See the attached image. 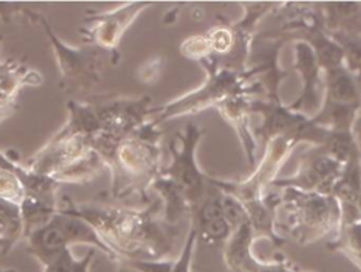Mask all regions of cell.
I'll list each match as a JSON object with an SVG mask.
<instances>
[{"label":"cell","mask_w":361,"mask_h":272,"mask_svg":"<svg viewBox=\"0 0 361 272\" xmlns=\"http://www.w3.org/2000/svg\"><path fill=\"white\" fill-rule=\"evenodd\" d=\"M298 144V141L289 137L274 135L264 142L262 158L245 179L224 180L207 175V182L219 190L235 197L243 206L257 203L267 196L278 171Z\"/></svg>","instance_id":"obj_9"},{"label":"cell","mask_w":361,"mask_h":272,"mask_svg":"<svg viewBox=\"0 0 361 272\" xmlns=\"http://www.w3.org/2000/svg\"><path fill=\"white\" fill-rule=\"evenodd\" d=\"M250 221L240 224L223 244V261L230 272H303L285 256L261 261L252 252L255 241Z\"/></svg>","instance_id":"obj_12"},{"label":"cell","mask_w":361,"mask_h":272,"mask_svg":"<svg viewBox=\"0 0 361 272\" xmlns=\"http://www.w3.org/2000/svg\"><path fill=\"white\" fill-rule=\"evenodd\" d=\"M295 51V69L300 72L303 89L300 96L292 101L288 107L292 111L300 113L306 117H314L324 99V80L323 72L317 62L316 54L312 45L303 39H298L293 44Z\"/></svg>","instance_id":"obj_13"},{"label":"cell","mask_w":361,"mask_h":272,"mask_svg":"<svg viewBox=\"0 0 361 272\" xmlns=\"http://www.w3.org/2000/svg\"><path fill=\"white\" fill-rule=\"evenodd\" d=\"M188 223L189 231L176 256L158 261H118L117 264L127 266L133 272H192L195 245L199 238L192 220H189Z\"/></svg>","instance_id":"obj_18"},{"label":"cell","mask_w":361,"mask_h":272,"mask_svg":"<svg viewBox=\"0 0 361 272\" xmlns=\"http://www.w3.org/2000/svg\"><path fill=\"white\" fill-rule=\"evenodd\" d=\"M206 70V80L195 90L182 94L164 106L152 107L151 116L157 124L185 114H196L207 107H219L227 99L237 94L259 93L264 87L255 76L261 75V66L257 63L250 69H237L219 65L210 58L199 62Z\"/></svg>","instance_id":"obj_5"},{"label":"cell","mask_w":361,"mask_h":272,"mask_svg":"<svg viewBox=\"0 0 361 272\" xmlns=\"http://www.w3.org/2000/svg\"><path fill=\"white\" fill-rule=\"evenodd\" d=\"M0 272H17L16 269H6V268H0Z\"/></svg>","instance_id":"obj_23"},{"label":"cell","mask_w":361,"mask_h":272,"mask_svg":"<svg viewBox=\"0 0 361 272\" xmlns=\"http://www.w3.org/2000/svg\"><path fill=\"white\" fill-rule=\"evenodd\" d=\"M344 165L345 162L337 159L326 147H310L302 154L295 173L275 179L271 187H296L306 192L331 194L344 171Z\"/></svg>","instance_id":"obj_10"},{"label":"cell","mask_w":361,"mask_h":272,"mask_svg":"<svg viewBox=\"0 0 361 272\" xmlns=\"http://www.w3.org/2000/svg\"><path fill=\"white\" fill-rule=\"evenodd\" d=\"M25 241L27 252L42 266H47L62 252L71 249V247L76 244L92 245L96 251H102L111 262L117 261L114 254L103 244L87 221L59 210L48 223L31 233Z\"/></svg>","instance_id":"obj_8"},{"label":"cell","mask_w":361,"mask_h":272,"mask_svg":"<svg viewBox=\"0 0 361 272\" xmlns=\"http://www.w3.org/2000/svg\"><path fill=\"white\" fill-rule=\"evenodd\" d=\"M152 118L117 142L103 156L110 172V196L114 202L149 203L154 180L162 169V131Z\"/></svg>","instance_id":"obj_3"},{"label":"cell","mask_w":361,"mask_h":272,"mask_svg":"<svg viewBox=\"0 0 361 272\" xmlns=\"http://www.w3.org/2000/svg\"><path fill=\"white\" fill-rule=\"evenodd\" d=\"M152 3L131 1L107 11H87L85 24L79 30L86 44L110 52H118L120 41L134 20Z\"/></svg>","instance_id":"obj_11"},{"label":"cell","mask_w":361,"mask_h":272,"mask_svg":"<svg viewBox=\"0 0 361 272\" xmlns=\"http://www.w3.org/2000/svg\"><path fill=\"white\" fill-rule=\"evenodd\" d=\"M37 20L48 37L59 70V87L65 93L92 90L100 83L103 69L120 61V52H110L90 44L83 47L68 45L55 34L44 16L38 14Z\"/></svg>","instance_id":"obj_6"},{"label":"cell","mask_w":361,"mask_h":272,"mask_svg":"<svg viewBox=\"0 0 361 272\" xmlns=\"http://www.w3.org/2000/svg\"><path fill=\"white\" fill-rule=\"evenodd\" d=\"M250 94H237L221 103L217 110L223 118L235 130L244 148L247 162L250 168H252L255 165L257 140L254 137V131L250 127Z\"/></svg>","instance_id":"obj_16"},{"label":"cell","mask_w":361,"mask_h":272,"mask_svg":"<svg viewBox=\"0 0 361 272\" xmlns=\"http://www.w3.org/2000/svg\"><path fill=\"white\" fill-rule=\"evenodd\" d=\"M340 228L337 235L327 242V248L341 252L361 271V211L350 206H340Z\"/></svg>","instance_id":"obj_17"},{"label":"cell","mask_w":361,"mask_h":272,"mask_svg":"<svg viewBox=\"0 0 361 272\" xmlns=\"http://www.w3.org/2000/svg\"><path fill=\"white\" fill-rule=\"evenodd\" d=\"M94 251L96 249H90L82 258H75L71 249H66L56 259L44 266V272H89Z\"/></svg>","instance_id":"obj_20"},{"label":"cell","mask_w":361,"mask_h":272,"mask_svg":"<svg viewBox=\"0 0 361 272\" xmlns=\"http://www.w3.org/2000/svg\"><path fill=\"white\" fill-rule=\"evenodd\" d=\"M21 240L24 233L18 204L0 199V252L7 255Z\"/></svg>","instance_id":"obj_19"},{"label":"cell","mask_w":361,"mask_h":272,"mask_svg":"<svg viewBox=\"0 0 361 272\" xmlns=\"http://www.w3.org/2000/svg\"><path fill=\"white\" fill-rule=\"evenodd\" d=\"M276 210V231L285 233L299 245L322 238L331 241L340 228L341 210L333 194L281 187ZM285 238V237H283Z\"/></svg>","instance_id":"obj_4"},{"label":"cell","mask_w":361,"mask_h":272,"mask_svg":"<svg viewBox=\"0 0 361 272\" xmlns=\"http://www.w3.org/2000/svg\"><path fill=\"white\" fill-rule=\"evenodd\" d=\"M90 104L97 120V134L90 140V147L102 156L151 120V99L142 97H92ZM104 162V161H103Z\"/></svg>","instance_id":"obj_7"},{"label":"cell","mask_w":361,"mask_h":272,"mask_svg":"<svg viewBox=\"0 0 361 272\" xmlns=\"http://www.w3.org/2000/svg\"><path fill=\"white\" fill-rule=\"evenodd\" d=\"M44 76L18 59L0 61V124L18 109V94L23 87L39 86Z\"/></svg>","instance_id":"obj_14"},{"label":"cell","mask_w":361,"mask_h":272,"mask_svg":"<svg viewBox=\"0 0 361 272\" xmlns=\"http://www.w3.org/2000/svg\"><path fill=\"white\" fill-rule=\"evenodd\" d=\"M161 69H162V59L161 58L149 59L148 62H145L140 68V79L144 83H154L159 78Z\"/></svg>","instance_id":"obj_22"},{"label":"cell","mask_w":361,"mask_h":272,"mask_svg":"<svg viewBox=\"0 0 361 272\" xmlns=\"http://www.w3.org/2000/svg\"><path fill=\"white\" fill-rule=\"evenodd\" d=\"M202 132L200 125L189 123L175 134L169 142L171 161L152 183L151 190L162 204V218L168 225L179 228L183 218L189 221L209 194L207 175L196 161Z\"/></svg>","instance_id":"obj_2"},{"label":"cell","mask_w":361,"mask_h":272,"mask_svg":"<svg viewBox=\"0 0 361 272\" xmlns=\"http://www.w3.org/2000/svg\"><path fill=\"white\" fill-rule=\"evenodd\" d=\"M214 189L216 192L213 194H207L190 220L197 231L199 240L209 244H224V241L231 235L233 228L223 211L221 192L217 187Z\"/></svg>","instance_id":"obj_15"},{"label":"cell","mask_w":361,"mask_h":272,"mask_svg":"<svg viewBox=\"0 0 361 272\" xmlns=\"http://www.w3.org/2000/svg\"><path fill=\"white\" fill-rule=\"evenodd\" d=\"M87 221L118 261H158L171 258L179 228L162 218L158 197L144 206L110 202L78 203L63 196L58 209Z\"/></svg>","instance_id":"obj_1"},{"label":"cell","mask_w":361,"mask_h":272,"mask_svg":"<svg viewBox=\"0 0 361 272\" xmlns=\"http://www.w3.org/2000/svg\"><path fill=\"white\" fill-rule=\"evenodd\" d=\"M180 52L183 56L200 62L212 54V49L206 35H192L182 42Z\"/></svg>","instance_id":"obj_21"},{"label":"cell","mask_w":361,"mask_h":272,"mask_svg":"<svg viewBox=\"0 0 361 272\" xmlns=\"http://www.w3.org/2000/svg\"><path fill=\"white\" fill-rule=\"evenodd\" d=\"M1 41H3V35H0V48H1Z\"/></svg>","instance_id":"obj_24"}]
</instances>
